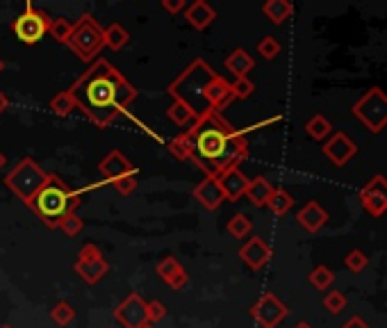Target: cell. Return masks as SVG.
Here are the masks:
<instances>
[{
    "label": "cell",
    "mask_w": 387,
    "mask_h": 328,
    "mask_svg": "<svg viewBox=\"0 0 387 328\" xmlns=\"http://www.w3.org/2000/svg\"><path fill=\"white\" fill-rule=\"evenodd\" d=\"M167 114H169V119H171L173 123L180 125V128H185V125H191L194 121H196V117H194V112H191L189 108H185L182 103H178V101L171 103V108L167 110Z\"/></svg>",
    "instance_id": "cell-30"
},
{
    "label": "cell",
    "mask_w": 387,
    "mask_h": 328,
    "mask_svg": "<svg viewBox=\"0 0 387 328\" xmlns=\"http://www.w3.org/2000/svg\"><path fill=\"white\" fill-rule=\"evenodd\" d=\"M105 32V46L112 48V51H121V48L128 46L130 42V34L125 32V27L119 23H112L110 27H103Z\"/></svg>",
    "instance_id": "cell-25"
},
{
    "label": "cell",
    "mask_w": 387,
    "mask_h": 328,
    "mask_svg": "<svg viewBox=\"0 0 387 328\" xmlns=\"http://www.w3.org/2000/svg\"><path fill=\"white\" fill-rule=\"evenodd\" d=\"M71 30H73V25H71L69 21H66V18L57 16V18H51V21H48L46 34H51L57 44H69Z\"/></svg>",
    "instance_id": "cell-27"
},
{
    "label": "cell",
    "mask_w": 387,
    "mask_h": 328,
    "mask_svg": "<svg viewBox=\"0 0 387 328\" xmlns=\"http://www.w3.org/2000/svg\"><path fill=\"white\" fill-rule=\"evenodd\" d=\"M82 228H84V219L77 215V212H73V215L66 217L62 224H60V230L66 235V237H75V235H80L82 233Z\"/></svg>",
    "instance_id": "cell-34"
},
{
    "label": "cell",
    "mask_w": 387,
    "mask_h": 328,
    "mask_svg": "<svg viewBox=\"0 0 387 328\" xmlns=\"http://www.w3.org/2000/svg\"><path fill=\"white\" fill-rule=\"evenodd\" d=\"M73 272L80 276L84 283L96 285V283H101L103 276L110 272V265L105 263V260H94V263H80V260H75Z\"/></svg>",
    "instance_id": "cell-20"
},
{
    "label": "cell",
    "mask_w": 387,
    "mask_h": 328,
    "mask_svg": "<svg viewBox=\"0 0 387 328\" xmlns=\"http://www.w3.org/2000/svg\"><path fill=\"white\" fill-rule=\"evenodd\" d=\"M146 310H148V324H155V322H162L164 317H167V308L162 305V301H151L146 303Z\"/></svg>",
    "instance_id": "cell-40"
},
{
    "label": "cell",
    "mask_w": 387,
    "mask_h": 328,
    "mask_svg": "<svg viewBox=\"0 0 387 328\" xmlns=\"http://www.w3.org/2000/svg\"><path fill=\"white\" fill-rule=\"evenodd\" d=\"M305 132L312 139L322 141V139H328L333 134V125H331V121H328L326 117H322V114H315V117L305 123Z\"/></svg>",
    "instance_id": "cell-26"
},
{
    "label": "cell",
    "mask_w": 387,
    "mask_h": 328,
    "mask_svg": "<svg viewBox=\"0 0 387 328\" xmlns=\"http://www.w3.org/2000/svg\"><path fill=\"white\" fill-rule=\"evenodd\" d=\"M114 317H116V322L123 324L125 328H139L144 324H148L146 301H144L137 292H132V294L125 296L119 305H116Z\"/></svg>",
    "instance_id": "cell-10"
},
{
    "label": "cell",
    "mask_w": 387,
    "mask_h": 328,
    "mask_svg": "<svg viewBox=\"0 0 387 328\" xmlns=\"http://www.w3.org/2000/svg\"><path fill=\"white\" fill-rule=\"evenodd\" d=\"M77 260H80V263H94V260H103V253L96 244H84L80 248V253H77Z\"/></svg>",
    "instance_id": "cell-41"
},
{
    "label": "cell",
    "mask_w": 387,
    "mask_h": 328,
    "mask_svg": "<svg viewBox=\"0 0 387 328\" xmlns=\"http://www.w3.org/2000/svg\"><path fill=\"white\" fill-rule=\"evenodd\" d=\"M230 87H232V94H235V99H241V101L248 99V96L255 92V84L250 82L248 78H239V80L232 82Z\"/></svg>",
    "instance_id": "cell-39"
},
{
    "label": "cell",
    "mask_w": 387,
    "mask_h": 328,
    "mask_svg": "<svg viewBox=\"0 0 387 328\" xmlns=\"http://www.w3.org/2000/svg\"><path fill=\"white\" fill-rule=\"evenodd\" d=\"M351 112L367 130L379 134L387 125V94L381 87H372V89L353 105Z\"/></svg>",
    "instance_id": "cell-7"
},
{
    "label": "cell",
    "mask_w": 387,
    "mask_h": 328,
    "mask_svg": "<svg viewBox=\"0 0 387 328\" xmlns=\"http://www.w3.org/2000/svg\"><path fill=\"white\" fill-rule=\"evenodd\" d=\"M51 317L57 326H69L75 320V310L69 301H60V303H55V308L51 310Z\"/></svg>",
    "instance_id": "cell-32"
},
{
    "label": "cell",
    "mask_w": 387,
    "mask_h": 328,
    "mask_svg": "<svg viewBox=\"0 0 387 328\" xmlns=\"http://www.w3.org/2000/svg\"><path fill=\"white\" fill-rule=\"evenodd\" d=\"M355 153H357L355 141L348 137L346 132H333L331 137H328V141L324 144V156L331 160L335 167H344Z\"/></svg>",
    "instance_id": "cell-12"
},
{
    "label": "cell",
    "mask_w": 387,
    "mask_h": 328,
    "mask_svg": "<svg viewBox=\"0 0 387 328\" xmlns=\"http://www.w3.org/2000/svg\"><path fill=\"white\" fill-rule=\"evenodd\" d=\"M253 57H250L244 48H235L230 55H228V60H226V69L235 75V80L239 78H246V73L253 69Z\"/></svg>",
    "instance_id": "cell-22"
},
{
    "label": "cell",
    "mask_w": 387,
    "mask_h": 328,
    "mask_svg": "<svg viewBox=\"0 0 387 328\" xmlns=\"http://www.w3.org/2000/svg\"><path fill=\"white\" fill-rule=\"evenodd\" d=\"M69 94L73 96L77 110H82L96 128L112 125L139 96L137 87L130 84L119 69L103 57L82 73V78L71 87Z\"/></svg>",
    "instance_id": "cell-1"
},
{
    "label": "cell",
    "mask_w": 387,
    "mask_h": 328,
    "mask_svg": "<svg viewBox=\"0 0 387 328\" xmlns=\"http://www.w3.org/2000/svg\"><path fill=\"white\" fill-rule=\"evenodd\" d=\"M267 208L274 212L276 217H283V215H287V212L294 208V196L289 194V191H285L283 187H276L274 194H271V198H269Z\"/></svg>",
    "instance_id": "cell-24"
},
{
    "label": "cell",
    "mask_w": 387,
    "mask_h": 328,
    "mask_svg": "<svg viewBox=\"0 0 387 328\" xmlns=\"http://www.w3.org/2000/svg\"><path fill=\"white\" fill-rule=\"evenodd\" d=\"M162 9L176 16L180 12H185V0H162Z\"/></svg>",
    "instance_id": "cell-42"
},
{
    "label": "cell",
    "mask_w": 387,
    "mask_h": 328,
    "mask_svg": "<svg viewBox=\"0 0 387 328\" xmlns=\"http://www.w3.org/2000/svg\"><path fill=\"white\" fill-rule=\"evenodd\" d=\"M51 110H53V114H57V117H69V114H73L77 110V105L69 92H62L51 101Z\"/></svg>",
    "instance_id": "cell-29"
},
{
    "label": "cell",
    "mask_w": 387,
    "mask_h": 328,
    "mask_svg": "<svg viewBox=\"0 0 387 328\" xmlns=\"http://www.w3.org/2000/svg\"><path fill=\"white\" fill-rule=\"evenodd\" d=\"M360 203L372 217H381L387 212V178L374 176L360 189Z\"/></svg>",
    "instance_id": "cell-11"
},
{
    "label": "cell",
    "mask_w": 387,
    "mask_h": 328,
    "mask_svg": "<svg viewBox=\"0 0 387 328\" xmlns=\"http://www.w3.org/2000/svg\"><path fill=\"white\" fill-rule=\"evenodd\" d=\"M258 53L265 57V60H274V57H278L280 53V44L276 37H265L262 42L258 44Z\"/></svg>",
    "instance_id": "cell-37"
},
{
    "label": "cell",
    "mask_w": 387,
    "mask_h": 328,
    "mask_svg": "<svg viewBox=\"0 0 387 328\" xmlns=\"http://www.w3.org/2000/svg\"><path fill=\"white\" fill-rule=\"evenodd\" d=\"M342 328H372V326L367 324L362 317H351V320H348Z\"/></svg>",
    "instance_id": "cell-43"
},
{
    "label": "cell",
    "mask_w": 387,
    "mask_h": 328,
    "mask_svg": "<svg viewBox=\"0 0 387 328\" xmlns=\"http://www.w3.org/2000/svg\"><path fill=\"white\" fill-rule=\"evenodd\" d=\"M66 46H69L82 62H91L105 48V32L91 14H82L80 21L73 25Z\"/></svg>",
    "instance_id": "cell-6"
},
{
    "label": "cell",
    "mask_w": 387,
    "mask_h": 328,
    "mask_svg": "<svg viewBox=\"0 0 387 328\" xmlns=\"http://www.w3.org/2000/svg\"><path fill=\"white\" fill-rule=\"evenodd\" d=\"M82 203V194L80 191L71 189L62 178L51 176L48 173V180L44 182V187L37 191L34 198L30 201L32 212L44 221L48 228H60L62 221L73 215V212L80 208Z\"/></svg>",
    "instance_id": "cell-4"
},
{
    "label": "cell",
    "mask_w": 387,
    "mask_h": 328,
    "mask_svg": "<svg viewBox=\"0 0 387 328\" xmlns=\"http://www.w3.org/2000/svg\"><path fill=\"white\" fill-rule=\"evenodd\" d=\"M46 180H48V173L42 169V164L34 162L32 158H23L7 173L5 185L12 189L23 203H30L37 191L44 187Z\"/></svg>",
    "instance_id": "cell-5"
},
{
    "label": "cell",
    "mask_w": 387,
    "mask_h": 328,
    "mask_svg": "<svg viewBox=\"0 0 387 328\" xmlns=\"http://www.w3.org/2000/svg\"><path fill=\"white\" fill-rule=\"evenodd\" d=\"M48 21H51V16H48L44 9H37L32 3H25V12L14 18L12 30L18 42L32 46L46 34Z\"/></svg>",
    "instance_id": "cell-8"
},
{
    "label": "cell",
    "mask_w": 387,
    "mask_h": 328,
    "mask_svg": "<svg viewBox=\"0 0 387 328\" xmlns=\"http://www.w3.org/2000/svg\"><path fill=\"white\" fill-rule=\"evenodd\" d=\"M112 185L116 187V191H119V194L130 196L132 191L137 189V176H134V173H128V176H123V178H119V180H114Z\"/></svg>",
    "instance_id": "cell-38"
},
{
    "label": "cell",
    "mask_w": 387,
    "mask_h": 328,
    "mask_svg": "<svg viewBox=\"0 0 387 328\" xmlns=\"http://www.w3.org/2000/svg\"><path fill=\"white\" fill-rule=\"evenodd\" d=\"M139 328H155L153 324H144V326H139Z\"/></svg>",
    "instance_id": "cell-48"
},
{
    "label": "cell",
    "mask_w": 387,
    "mask_h": 328,
    "mask_svg": "<svg viewBox=\"0 0 387 328\" xmlns=\"http://www.w3.org/2000/svg\"><path fill=\"white\" fill-rule=\"evenodd\" d=\"M219 185H221V191H224L226 201H239L241 196L246 194V187H248V178L241 173L239 167L235 169H228L226 173H221L217 178Z\"/></svg>",
    "instance_id": "cell-16"
},
{
    "label": "cell",
    "mask_w": 387,
    "mask_h": 328,
    "mask_svg": "<svg viewBox=\"0 0 387 328\" xmlns=\"http://www.w3.org/2000/svg\"><path fill=\"white\" fill-rule=\"evenodd\" d=\"M333 281H335V274L331 272L328 267H315L312 269V274H310V283H312V287H317V289H328L333 285Z\"/></svg>",
    "instance_id": "cell-33"
},
{
    "label": "cell",
    "mask_w": 387,
    "mask_h": 328,
    "mask_svg": "<svg viewBox=\"0 0 387 328\" xmlns=\"http://www.w3.org/2000/svg\"><path fill=\"white\" fill-rule=\"evenodd\" d=\"M191 162L205 173V178H219L228 169L239 167L248 158V141L241 132L221 117L210 112L189 125Z\"/></svg>",
    "instance_id": "cell-2"
},
{
    "label": "cell",
    "mask_w": 387,
    "mask_h": 328,
    "mask_svg": "<svg viewBox=\"0 0 387 328\" xmlns=\"http://www.w3.org/2000/svg\"><path fill=\"white\" fill-rule=\"evenodd\" d=\"M296 221L301 224L307 233H319L326 221H328V212L317 203V201H310V203H305L301 210L296 212Z\"/></svg>",
    "instance_id": "cell-18"
},
{
    "label": "cell",
    "mask_w": 387,
    "mask_h": 328,
    "mask_svg": "<svg viewBox=\"0 0 387 328\" xmlns=\"http://www.w3.org/2000/svg\"><path fill=\"white\" fill-rule=\"evenodd\" d=\"M185 18L191 27H196V30H208L212 21L217 18V12H215V7L205 3V0H196V3L185 7Z\"/></svg>",
    "instance_id": "cell-19"
},
{
    "label": "cell",
    "mask_w": 387,
    "mask_h": 328,
    "mask_svg": "<svg viewBox=\"0 0 387 328\" xmlns=\"http://www.w3.org/2000/svg\"><path fill=\"white\" fill-rule=\"evenodd\" d=\"M3 69H5V62H3V60H0V73H3Z\"/></svg>",
    "instance_id": "cell-47"
},
{
    "label": "cell",
    "mask_w": 387,
    "mask_h": 328,
    "mask_svg": "<svg viewBox=\"0 0 387 328\" xmlns=\"http://www.w3.org/2000/svg\"><path fill=\"white\" fill-rule=\"evenodd\" d=\"M0 328H12V326H0Z\"/></svg>",
    "instance_id": "cell-49"
},
{
    "label": "cell",
    "mask_w": 387,
    "mask_h": 328,
    "mask_svg": "<svg viewBox=\"0 0 387 328\" xmlns=\"http://www.w3.org/2000/svg\"><path fill=\"white\" fill-rule=\"evenodd\" d=\"M296 328H312V326H310V324H305V322H303V324H298Z\"/></svg>",
    "instance_id": "cell-46"
},
{
    "label": "cell",
    "mask_w": 387,
    "mask_h": 328,
    "mask_svg": "<svg viewBox=\"0 0 387 328\" xmlns=\"http://www.w3.org/2000/svg\"><path fill=\"white\" fill-rule=\"evenodd\" d=\"M274 189L276 187L271 185V182L265 176H258L253 180H248V187H246V194L244 196H248V201L255 208H265L269 203L271 194H274Z\"/></svg>",
    "instance_id": "cell-21"
},
{
    "label": "cell",
    "mask_w": 387,
    "mask_h": 328,
    "mask_svg": "<svg viewBox=\"0 0 387 328\" xmlns=\"http://www.w3.org/2000/svg\"><path fill=\"white\" fill-rule=\"evenodd\" d=\"M169 94L173 96V101L189 108L196 119L205 117L210 112L221 114V110H226L235 101L230 82L215 73V69L203 60H194L169 84Z\"/></svg>",
    "instance_id": "cell-3"
},
{
    "label": "cell",
    "mask_w": 387,
    "mask_h": 328,
    "mask_svg": "<svg viewBox=\"0 0 387 328\" xmlns=\"http://www.w3.org/2000/svg\"><path fill=\"white\" fill-rule=\"evenodd\" d=\"M250 230H253V224H250V219L246 215H241V212L239 215H232V219L228 221V233L237 239L246 237Z\"/></svg>",
    "instance_id": "cell-31"
},
{
    "label": "cell",
    "mask_w": 387,
    "mask_h": 328,
    "mask_svg": "<svg viewBox=\"0 0 387 328\" xmlns=\"http://www.w3.org/2000/svg\"><path fill=\"white\" fill-rule=\"evenodd\" d=\"M7 105H9V99L5 96V92L0 89V114H3V112L7 110Z\"/></svg>",
    "instance_id": "cell-44"
},
{
    "label": "cell",
    "mask_w": 387,
    "mask_h": 328,
    "mask_svg": "<svg viewBox=\"0 0 387 328\" xmlns=\"http://www.w3.org/2000/svg\"><path fill=\"white\" fill-rule=\"evenodd\" d=\"M167 149L176 160H191V141L187 132L176 134V137L167 144Z\"/></svg>",
    "instance_id": "cell-28"
},
{
    "label": "cell",
    "mask_w": 387,
    "mask_h": 328,
    "mask_svg": "<svg viewBox=\"0 0 387 328\" xmlns=\"http://www.w3.org/2000/svg\"><path fill=\"white\" fill-rule=\"evenodd\" d=\"M239 258L241 263L248 265L253 272H258V269H262L271 260V246L262 237H250L248 242L239 248Z\"/></svg>",
    "instance_id": "cell-13"
},
{
    "label": "cell",
    "mask_w": 387,
    "mask_h": 328,
    "mask_svg": "<svg viewBox=\"0 0 387 328\" xmlns=\"http://www.w3.org/2000/svg\"><path fill=\"white\" fill-rule=\"evenodd\" d=\"M158 276L171 289H182L187 285V281H189L187 272L182 269V265L173 256H167L164 260H160V263H158Z\"/></svg>",
    "instance_id": "cell-17"
},
{
    "label": "cell",
    "mask_w": 387,
    "mask_h": 328,
    "mask_svg": "<svg viewBox=\"0 0 387 328\" xmlns=\"http://www.w3.org/2000/svg\"><path fill=\"white\" fill-rule=\"evenodd\" d=\"M367 265H369V256H367L364 251H360V248H355V251H351V253L346 256V267H348V272L360 274Z\"/></svg>",
    "instance_id": "cell-35"
},
{
    "label": "cell",
    "mask_w": 387,
    "mask_h": 328,
    "mask_svg": "<svg viewBox=\"0 0 387 328\" xmlns=\"http://www.w3.org/2000/svg\"><path fill=\"white\" fill-rule=\"evenodd\" d=\"M324 308L328 313H333V315L342 313L346 308V296L342 292H337V289H335V292H328L326 298H324Z\"/></svg>",
    "instance_id": "cell-36"
},
{
    "label": "cell",
    "mask_w": 387,
    "mask_h": 328,
    "mask_svg": "<svg viewBox=\"0 0 387 328\" xmlns=\"http://www.w3.org/2000/svg\"><path fill=\"white\" fill-rule=\"evenodd\" d=\"M99 171H101V176L105 180L114 182V180H119L123 176H128V173H134V167L128 162V158H125L121 151H112L101 160Z\"/></svg>",
    "instance_id": "cell-14"
},
{
    "label": "cell",
    "mask_w": 387,
    "mask_h": 328,
    "mask_svg": "<svg viewBox=\"0 0 387 328\" xmlns=\"http://www.w3.org/2000/svg\"><path fill=\"white\" fill-rule=\"evenodd\" d=\"M194 198L205 208V210H217L221 203L226 201L224 191H221V185L217 178H203L196 187H194Z\"/></svg>",
    "instance_id": "cell-15"
},
{
    "label": "cell",
    "mask_w": 387,
    "mask_h": 328,
    "mask_svg": "<svg viewBox=\"0 0 387 328\" xmlns=\"http://www.w3.org/2000/svg\"><path fill=\"white\" fill-rule=\"evenodd\" d=\"M250 317H253L260 328H276L287 317V305L276 294L267 292L250 308Z\"/></svg>",
    "instance_id": "cell-9"
},
{
    "label": "cell",
    "mask_w": 387,
    "mask_h": 328,
    "mask_svg": "<svg viewBox=\"0 0 387 328\" xmlns=\"http://www.w3.org/2000/svg\"><path fill=\"white\" fill-rule=\"evenodd\" d=\"M5 162H7V160H5V156H3V151H0V169L5 167Z\"/></svg>",
    "instance_id": "cell-45"
},
{
    "label": "cell",
    "mask_w": 387,
    "mask_h": 328,
    "mask_svg": "<svg viewBox=\"0 0 387 328\" xmlns=\"http://www.w3.org/2000/svg\"><path fill=\"white\" fill-rule=\"evenodd\" d=\"M262 12L271 23L280 25L294 14V5L289 3V0H267V3L262 5Z\"/></svg>",
    "instance_id": "cell-23"
}]
</instances>
